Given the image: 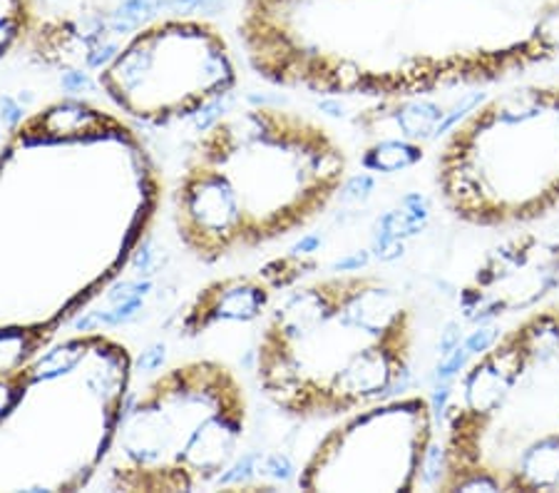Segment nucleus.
Masks as SVG:
<instances>
[{"mask_svg":"<svg viewBox=\"0 0 559 493\" xmlns=\"http://www.w3.org/2000/svg\"><path fill=\"white\" fill-rule=\"evenodd\" d=\"M162 175L132 125L68 95L0 148V374L58 342L155 227Z\"/></svg>","mask_w":559,"mask_h":493,"instance_id":"f257e3e1","label":"nucleus"},{"mask_svg":"<svg viewBox=\"0 0 559 493\" xmlns=\"http://www.w3.org/2000/svg\"><path fill=\"white\" fill-rule=\"evenodd\" d=\"M348 183V152L294 107L245 105L206 125L173 190L177 239L197 262L251 255L299 235Z\"/></svg>","mask_w":559,"mask_h":493,"instance_id":"f03ea898","label":"nucleus"},{"mask_svg":"<svg viewBox=\"0 0 559 493\" xmlns=\"http://www.w3.org/2000/svg\"><path fill=\"white\" fill-rule=\"evenodd\" d=\"M416 342V309L399 286L358 269L321 274L266 312L257 384L288 419H341L393 397Z\"/></svg>","mask_w":559,"mask_h":493,"instance_id":"7ed1b4c3","label":"nucleus"},{"mask_svg":"<svg viewBox=\"0 0 559 493\" xmlns=\"http://www.w3.org/2000/svg\"><path fill=\"white\" fill-rule=\"evenodd\" d=\"M436 491H559V302L522 314L457 376Z\"/></svg>","mask_w":559,"mask_h":493,"instance_id":"20e7f679","label":"nucleus"},{"mask_svg":"<svg viewBox=\"0 0 559 493\" xmlns=\"http://www.w3.org/2000/svg\"><path fill=\"white\" fill-rule=\"evenodd\" d=\"M134 379L100 329L58 339L0 374V491L75 493L100 477Z\"/></svg>","mask_w":559,"mask_h":493,"instance_id":"39448f33","label":"nucleus"},{"mask_svg":"<svg viewBox=\"0 0 559 493\" xmlns=\"http://www.w3.org/2000/svg\"><path fill=\"white\" fill-rule=\"evenodd\" d=\"M436 192L450 218L520 230L559 210V83L510 85L440 142Z\"/></svg>","mask_w":559,"mask_h":493,"instance_id":"423d86ee","label":"nucleus"},{"mask_svg":"<svg viewBox=\"0 0 559 493\" xmlns=\"http://www.w3.org/2000/svg\"><path fill=\"white\" fill-rule=\"evenodd\" d=\"M249 397L219 359H187L130 394L103 466L122 493H179L214 486L237 461Z\"/></svg>","mask_w":559,"mask_h":493,"instance_id":"0eeeda50","label":"nucleus"},{"mask_svg":"<svg viewBox=\"0 0 559 493\" xmlns=\"http://www.w3.org/2000/svg\"><path fill=\"white\" fill-rule=\"evenodd\" d=\"M95 80L128 118L167 128L229 95L239 83V70L214 23L175 15L142 25L124 38Z\"/></svg>","mask_w":559,"mask_h":493,"instance_id":"6e6552de","label":"nucleus"},{"mask_svg":"<svg viewBox=\"0 0 559 493\" xmlns=\"http://www.w3.org/2000/svg\"><path fill=\"white\" fill-rule=\"evenodd\" d=\"M432 401L393 394L336 419L301 463L309 493H408L426 481L438 436Z\"/></svg>","mask_w":559,"mask_h":493,"instance_id":"1a4fd4ad","label":"nucleus"},{"mask_svg":"<svg viewBox=\"0 0 559 493\" xmlns=\"http://www.w3.org/2000/svg\"><path fill=\"white\" fill-rule=\"evenodd\" d=\"M559 292V239L522 230L483 255L460 286L467 321L522 317Z\"/></svg>","mask_w":559,"mask_h":493,"instance_id":"9d476101","label":"nucleus"},{"mask_svg":"<svg viewBox=\"0 0 559 493\" xmlns=\"http://www.w3.org/2000/svg\"><path fill=\"white\" fill-rule=\"evenodd\" d=\"M274 290L264 277L231 274L204 284L179 317V337H202L224 321H257L272 304Z\"/></svg>","mask_w":559,"mask_h":493,"instance_id":"9b49d317","label":"nucleus"},{"mask_svg":"<svg viewBox=\"0 0 559 493\" xmlns=\"http://www.w3.org/2000/svg\"><path fill=\"white\" fill-rule=\"evenodd\" d=\"M316 269H319V259L311 257L309 253H294L269 259L266 265L259 267V274L264 277L274 292H282L292 290V286L299 284L304 277H309Z\"/></svg>","mask_w":559,"mask_h":493,"instance_id":"f8f14e48","label":"nucleus"},{"mask_svg":"<svg viewBox=\"0 0 559 493\" xmlns=\"http://www.w3.org/2000/svg\"><path fill=\"white\" fill-rule=\"evenodd\" d=\"M62 87L68 90V93L78 95V93H90V90L97 87V80L90 78L87 70H66L62 73Z\"/></svg>","mask_w":559,"mask_h":493,"instance_id":"ddd939ff","label":"nucleus"},{"mask_svg":"<svg viewBox=\"0 0 559 493\" xmlns=\"http://www.w3.org/2000/svg\"><path fill=\"white\" fill-rule=\"evenodd\" d=\"M162 362H165V344H155V347H150L147 352H142L138 366L142 372H157Z\"/></svg>","mask_w":559,"mask_h":493,"instance_id":"4468645a","label":"nucleus"},{"mask_svg":"<svg viewBox=\"0 0 559 493\" xmlns=\"http://www.w3.org/2000/svg\"><path fill=\"white\" fill-rule=\"evenodd\" d=\"M227 5V0H197L194 13H216Z\"/></svg>","mask_w":559,"mask_h":493,"instance_id":"2eb2a0df","label":"nucleus"}]
</instances>
